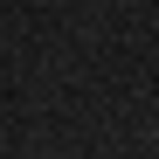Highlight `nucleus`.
Wrapping results in <instances>:
<instances>
[]
</instances>
